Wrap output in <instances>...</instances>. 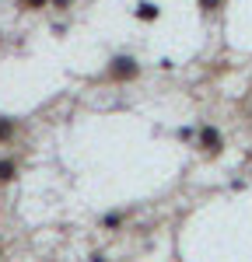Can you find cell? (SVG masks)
<instances>
[{
  "mask_svg": "<svg viewBox=\"0 0 252 262\" xmlns=\"http://www.w3.org/2000/svg\"><path fill=\"white\" fill-rule=\"evenodd\" d=\"M109 81H116V84H126V81H137L140 77V63L133 60V56H116V60L109 63Z\"/></svg>",
  "mask_w": 252,
  "mask_h": 262,
  "instance_id": "6da1fadb",
  "label": "cell"
},
{
  "mask_svg": "<svg viewBox=\"0 0 252 262\" xmlns=\"http://www.w3.org/2000/svg\"><path fill=\"white\" fill-rule=\"evenodd\" d=\"M196 143H200V150H203L207 158H217V154H221V147H224V137H221V129H217V126H200Z\"/></svg>",
  "mask_w": 252,
  "mask_h": 262,
  "instance_id": "7a4b0ae2",
  "label": "cell"
},
{
  "mask_svg": "<svg viewBox=\"0 0 252 262\" xmlns=\"http://www.w3.org/2000/svg\"><path fill=\"white\" fill-rule=\"evenodd\" d=\"M14 175H18V164H14V158H4V161H0V182L7 185Z\"/></svg>",
  "mask_w": 252,
  "mask_h": 262,
  "instance_id": "3957f363",
  "label": "cell"
},
{
  "mask_svg": "<svg viewBox=\"0 0 252 262\" xmlns=\"http://www.w3.org/2000/svg\"><path fill=\"white\" fill-rule=\"evenodd\" d=\"M133 14H137L140 21H154V18H158V7H154V4H140Z\"/></svg>",
  "mask_w": 252,
  "mask_h": 262,
  "instance_id": "277c9868",
  "label": "cell"
},
{
  "mask_svg": "<svg viewBox=\"0 0 252 262\" xmlns=\"http://www.w3.org/2000/svg\"><path fill=\"white\" fill-rule=\"evenodd\" d=\"M11 137H14V122H11V119H0V143H7Z\"/></svg>",
  "mask_w": 252,
  "mask_h": 262,
  "instance_id": "5b68a950",
  "label": "cell"
},
{
  "mask_svg": "<svg viewBox=\"0 0 252 262\" xmlns=\"http://www.w3.org/2000/svg\"><path fill=\"white\" fill-rule=\"evenodd\" d=\"M196 4H200V11H203V14H214V11H217L224 0H196Z\"/></svg>",
  "mask_w": 252,
  "mask_h": 262,
  "instance_id": "8992f818",
  "label": "cell"
},
{
  "mask_svg": "<svg viewBox=\"0 0 252 262\" xmlns=\"http://www.w3.org/2000/svg\"><path fill=\"white\" fill-rule=\"evenodd\" d=\"M119 224H123V217H119V213H109V217H102V227H109V231H116Z\"/></svg>",
  "mask_w": 252,
  "mask_h": 262,
  "instance_id": "52a82bcc",
  "label": "cell"
},
{
  "mask_svg": "<svg viewBox=\"0 0 252 262\" xmlns=\"http://www.w3.org/2000/svg\"><path fill=\"white\" fill-rule=\"evenodd\" d=\"M21 4H25V7H28V11H39V7H46V4H49V0H21Z\"/></svg>",
  "mask_w": 252,
  "mask_h": 262,
  "instance_id": "ba28073f",
  "label": "cell"
}]
</instances>
